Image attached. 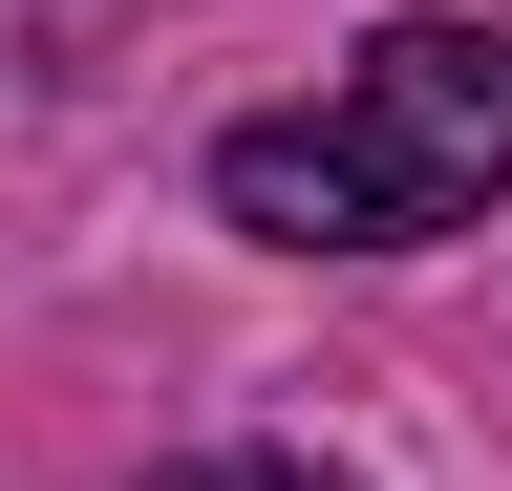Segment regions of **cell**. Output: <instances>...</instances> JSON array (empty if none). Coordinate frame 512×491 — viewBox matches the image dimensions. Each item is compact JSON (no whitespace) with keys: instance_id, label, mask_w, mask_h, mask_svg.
<instances>
[{"instance_id":"1","label":"cell","mask_w":512,"mask_h":491,"mask_svg":"<svg viewBox=\"0 0 512 491\" xmlns=\"http://www.w3.org/2000/svg\"><path fill=\"white\" fill-rule=\"evenodd\" d=\"M512 193V43L491 22H384L342 107L214 150V214L278 235V257H406V235H470Z\"/></svg>"},{"instance_id":"2","label":"cell","mask_w":512,"mask_h":491,"mask_svg":"<svg viewBox=\"0 0 512 491\" xmlns=\"http://www.w3.org/2000/svg\"><path fill=\"white\" fill-rule=\"evenodd\" d=\"M171 491H278V470H171Z\"/></svg>"}]
</instances>
